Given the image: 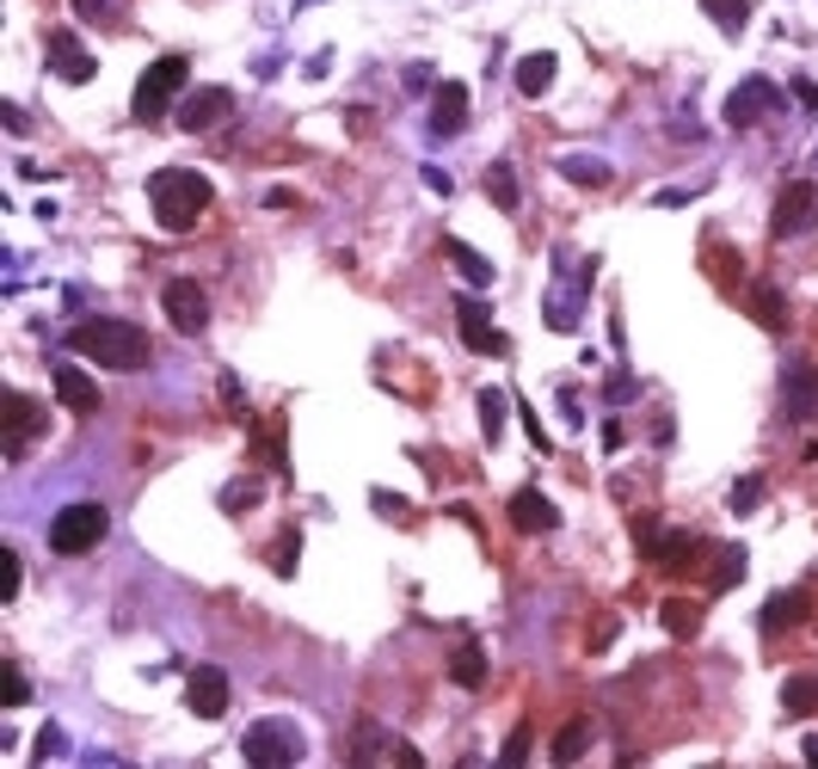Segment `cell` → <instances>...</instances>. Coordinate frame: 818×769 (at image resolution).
I'll return each instance as SVG.
<instances>
[{
	"label": "cell",
	"instance_id": "cell-1",
	"mask_svg": "<svg viewBox=\"0 0 818 769\" xmlns=\"http://www.w3.org/2000/svg\"><path fill=\"white\" fill-rule=\"evenodd\" d=\"M68 351L87 363H106V370H142L154 358L148 332L136 320H111V314H93V320H80V327H68Z\"/></svg>",
	"mask_w": 818,
	"mask_h": 769
},
{
	"label": "cell",
	"instance_id": "cell-2",
	"mask_svg": "<svg viewBox=\"0 0 818 769\" xmlns=\"http://www.w3.org/2000/svg\"><path fill=\"white\" fill-rule=\"evenodd\" d=\"M210 179L191 173V167H160L154 179H148V203H154V222L172 228V234H186L191 222H198L203 210H210Z\"/></svg>",
	"mask_w": 818,
	"mask_h": 769
},
{
	"label": "cell",
	"instance_id": "cell-3",
	"mask_svg": "<svg viewBox=\"0 0 818 769\" xmlns=\"http://www.w3.org/2000/svg\"><path fill=\"white\" fill-rule=\"evenodd\" d=\"M186 80H191V62L186 56H160V62H148V74L136 80V123H160L167 111H179V93H186Z\"/></svg>",
	"mask_w": 818,
	"mask_h": 769
},
{
	"label": "cell",
	"instance_id": "cell-4",
	"mask_svg": "<svg viewBox=\"0 0 818 769\" xmlns=\"http://www.w3.org/2000/svg\"><path fill=\"white\" fill-rule=\"evenodd\" d=\"M240 757H247L252 769H290L308 757V739L290 727V720H252L247 739H240Z\"/></svg>",
	"mask_w": 818,
	"mask_h": 769
},
{
	"label": "cell",
	"instance_id": "cell-5",
	"mask_svg": "<svg viewBox=\"0 0 818 769\" xmlns=\"http://www.w3.org/2000/svg\"><path fill=\"white\" fill-rule=\"evenodd\" d=\"M106 530H111L106 505H93V499L62 505V511H56V523H50V548H56V555H87V548L106 542Z\"/></svg>",
	"mask_w": 818,
	"mask_h": 769
},
{
	"label": "cell",
	"instance_id": "cell-6",
	"mask_svg": "<svg viewBox=\"0 0 818 769\" xmlns=\"http://www.w3.org/2000/svg\"><path fill=\"white\" fill-rule=\"evenodd\" d=\"M812 222H818V186H812V179H788L781 198H776V210H769V234H776V240H800Z\"/></svg>",
	"mask_w": 818,
	"mask_h": 769
},
{
	"label": "cell",
	"instance_id": "cell-7",
	"mask_svg": "<svg viewBox=\"0 0 818 769\" xmlns=\"http://www.w3.org/2000/svg\"><path fill=\"white\" fill-rule=\"evenodd\" d=\"M781 106V93L769 87V74H745L732 93H726V106H720V118H726V130H751L757 118H769V111Z\"/></svg>",
	"mask_w": 818,
	"mask_h": 769
},
{
	"label": "cell",
	"instance_id": "cell-8",
	"mask_svg": "<svg viewBox=\"0 0 818 769\" xmlns=\"http://www.w3.org/2000/svg\"><path fill=\"white\" fill-rule=\"evenodd\" d=\"M160 308H167V320L186 332V339H198V332L210 327V296H203L198 278H172L167 290H160Z\"/></svg>",
	"mask_w": 818,
	"mask_h": 769
},
{
	"label": "cell",
	"instance_id": "cell-9",
	"mask_svg": "<svg viewBox=\"0 0 818 769\" xmlns=\"http://www.w3.org/2000/svg\"><path fill=\"white\" fill-rule=\"evenodd\" d=\"M634 536H640V548H647V555L659 560V567H671V572L696 567V560L708 555V542H701V536H689V530L659 536V523H652V518H640V523H634Z\"/></svg>",
	"mask_w": 818,
	"mask_h": 769
},
{
	"label": "cell",
	"instance_id": "cell-10",
	"mask_svg": "<svg viewBox=\"0 0 818 769\" xmlns=\"http://www.w3.org/2000/svg\"><path fill=\"white\" fill-rule=\"evenodd\" d=\"M456 327H462V346L480 351V358H505V351H511V339L492 327V308L480 302V296H462V302H456Z\"/></svg>",
	"mask_w": 818,
	"mask_h": 769
},
{
	"label": "cell",
	"instance_id": "cell-11",
	"mask_svg": "<svg viewBox=\"0 0 818 769\" xmlns=\"http://www.w3.org/2000/svg\"><path fill=\"white\" fill-rule=\"evenodd\" d=\"M228 696H235V690H228V671H222V665H191V671H186V708L198 720H222L228 715Z\"/></svg>",
	"mask_w": 818,
	"mask_h": 769
},
{
	"label": "cell",
	"instance_id": "cell-12",
	"mask_svg": "<svg viewBox=\"0 0 818 769\" xmlns=\"http://www.w3.org/2000/svg\"><path fill=\"white\" fill-rule=\"evenodd\" d=\"M43 56H50V74L56 80H68V87H87V80L99 74V62H93V50L74 38V31H50L43 38Z\"/></svg>",
	"mask_w": 818,
	"mask_h": 769
},
{
	"label": "cell",
	"instance_id": "cell-13",
	"mask_svg": "<svg viewBox=\"0 0 818 769\" xmlns=\"http://www.w3.org/2000/svg\"><path fill=\"white\" fill-rule=\"evenodd\" d=\"M228 111H235V93H228V87H191L172 118H179V130H186V136H203V130H216Z\"/></svg>",
	"mask_w": 818,
	"mask_h": 769
},
{
	"label": "cell",
	"instance_id": "cell-14",
	"mask_svg": "<svg viewBox=\"0 0 818 769\" xmlns=\"http://www.w3.org/2000/svg\"><path fill=\"white\" fill-rule=\"evenodd\" d=\"M781 412H788L794 425H812L818 419V363L794 358L788 370H781Z\"/></svg>",
	"mask_w": 818,
	"mask_h": 769
},
{
	"label": "cell",
	"instance_id": "cell-15",
	"mask_svg": "<svg viewBox=\"0 0 818 769\" xmlns=\"http://www.w3.org/2000/svg\"><path fill=\"white\" fill-rule=\"evenodd\" d=\"M26 438H43V407L19 388H7V462L26 456Z\"/></svg>",
	"mask_w": 818,
	"mask_h": 769
},
{
	"label": "cell",
	"instance_id": "cell-16",
	"mask_svg": "<svg viewBox=\"0 0 818 769\" xmlns=\"http://www.w3.org/2000/svg\"><path fill=\"white\" fill-rule=\"evenodd\" d=\"M462 123H468V87L462 80H437L431 87V136L449 142V136H462Z\"/></svg>",
	"mask_w": 818,
	"mask_h": 769
},
{
	"label": "cell",
	"instance_id": "cell-17",
	"mask_svg": "<svg viewBox=\"0 0 818 769\" xmlns=\"http://www.w3.org/2000/svg\"><path fill=\"white\" fill-rule=\"evenodd\" d=\"M511 523L529 530V536H548V530H560V505L548 499V492H536V487H517L511 492Z\"/></svg>",
	"mask_w": 818,
	"mask_h": 769
},
{
	"label": "cell",
	"instance_id": "cell-18",
	"mask_svg": "<svg viewBox=\"0 0 818 769\" xmlns=\"http://www.w3.org/2000/svg\"><path fill=\"white\" fill-rule=\"evenodd\" d=\"M757 622H764V635H788V628L812 622V597H806V591H776Z\"/></svg>",
	"mask_w": 818,
	"mask_h": 769
},
{
	"label": "cell",
	"instance_id": "cell-19",
	"mask_svg": "<svg viewBox=\"0 0 818 769\" xmlns=\"http://www.w3.org/2000/svg\"><path fill=\"white\" fill-rule=\"evenodd\" d=\"M56 400H62L68 412H99V388H93V376H80V363H56Z\"/></svg>",
	"mask_w": 818,
	"mask_h": 769
},
{
	"label": "cell",
	"instance_id": "cell-20",
	"mask_svg": "<svg viewBox=\"0 0 818 769\" xmlns=\"http://www.w3.org/2000/svg\"><path fill=\"white\" fill-rule=\"evenodd\" d=\"M555 56H548V50H536V56H523V62H517V93H523V99H541V93H548V87H555Z\"/></svg>",
	"mask_w": 818,
	"mask_h": 769
},
{
	"label": "cell",
	"instance_id": "cell-21",
	"mask_svg": "<svg viewBox=\"0 0 818 769\" xmlns=\"http://www.w3.org/2000/svg\"><path fill=\"white\" fill-rule=\"evenodd\" d=\"M659 622H665V635H671V640H696L701 635V603H689V597H665Z\"/></svg>",
	"mask_w": 818,
	"mask_h": 769
},
{
	"label": "cell",
	"instance_id": "cell-22",
	"mask_svg": "<svg viewBox=\"0 0 818 769\" xmlns=\"http://www.w3.org/2000/svg\"><path fill=\"white\" fill-rule=\"evenodd\" d=\"M781 708H788L794 720L818 715V671H794V677H781Z\"/></svg>",
	"mask_w": 818,
	"mask_h": 769
},
{
	"label": "cell",
	"instance_id": "cell-23",
	"mask_svg": "<svg viewBox=\"0 0 818 769\" xmlns=\"http://www.w3.org/2000/svg\"><path fill=\"white\" fill-rule=\"evenodd\" d=\"M555 167H560V179H572V186H591V191L616 179V173H609V160H603V154H560Z\"/></svg>",
	"mask_w": 818,
	"mask_h": 769
},
{
	"label": "cell",
	"instance_id": "cell-24",
	"mask_svg": "<svg viewBox=\"0 0 818 769\" xmlns=\"http://www.w3.org/2000/svg\"><path fill=\"white\" fill-rule=\"evenodd\" d=\"M745 560H751V555H745V542H726L720 555H714L708 585H714V591H739V585H745Z\"/></svg>",
	"mask_w": 818,
	"mask_h": 769
},
{
	"label": "cell",
	"instance_id": "cell-25",
	"mask_svg": "<svg viewBox=\"0 0 818 769\" xmlns=\"http://www.w3.org/2000/svg\"><path fill=\"white\" fill-rule=\"evenodd\" d=\"M745 302H751V320H757V327H769V332L788 327V302H781V290H769V283H751V296H745Z\"/></svg>",
	"mask_w": 818,
	"mask_h": 769
},
{
	"label": "cell",
	"instance_id": "cell-26",
	"mask_svg": "<svg viewBox=\"0 0 818 769\" xmlns=\"http://www.w3.org/2000/svg\"><path fill=\"white\" fill-rule=\"evenodd\" d=\"M449 677H456L462 690H480V683H487V652H480V647H456V652H449Z\"/></svg>",
	"mask_w": 818,
	"mask_h": 769
},
{
	"label": "cell",
	"instance_id": "cell-27",
	"mask_svg": "<svg viewBox=\"0 0 818 769\" xmlns=\"http://www.w3.org/2000/svg\"><path fill=\"white\" fill-rule=\"evenodd\" d=\"M443 252H449V259H456V271H462V278L475 283V290H487V283H492V266H487V259H480L475 247H468V240H443Z\"/></svg>",
	"mask_w": 818,
	"mask_h": 769
},
{
	"label": "cell",
	"instance_id": "cell-28",
	"mask_svg": "<svg viewBox=\"0 0 818 769\" xmlns=\"http://www.w3.org/2000/svg\"><path fill=\"white\" fill-rule=\"evenodd\" d=\"M701 13H708L714 26L726 31V38H739L745 19H751V0H701Z\"/></svg>",
	"mask_w": 818,
	"mask_h": 769
},
{
	"label": "cell",
	"instance_id": "cell-29",
	"mask_svg": "<svg viewBox=\"0 0 818 769\" xmlns=\"http://www.w3.org/2000/svg\"><path fill=\"white\" fill-rule=\"evenodd\" d=\"M487 198L499 203L505 216L517 210V173H511V160H492V167H487Z\"/></svg>",
	"mask_w": 818,
	"mask_h": 769
},
{
	"label": "cell",
	"instance_id": "cell-30",
	"mask_svg": "<svg viewBox=\"0 0 818 769\" xmlns=\"http://www.w3.org/2000/svg\"><path fill=\"white\" fill-rule=\"evenodd\" d=\"M591 751V720H567V727L555 732V763H572V757Z\"/></svg>",
	"mask_w": 818,
	"mask_h": 769
},
{
	"label": "cell",
	"instance_id": "cell-31",
	"mask_svg": "<svg viewBox=\"0 0 818 769\" xmlns=\"http://www.w3.org/2000/svg\"><path fill=\"white\" fill-rule=\"evenodd\" d=\"M296 567H302V530H283L278 542H271V572H278V579H296Z\"/></svg>",
	"mask_w": 818,
	"mask_h": 769
},
{
	"label": "cell",
	"instance_id": "cell-32",
	"mask_svg": "<svg viewBox=\"0 0 818 769\" xmlns=\"http://www.w3.org/2000/svg\"><path fill=\"white\" fill-rule=\"evenodd\" d=\"M480 438L487 443L505 438V395L499 388H480Z\"/></svg>",
	"mask_w": 818,
	"mask_h": 769
},
{
	"label": "cell",
	"instance_id": "cell-33",
	"mask_svg": "<svg viewBox=\"0 0 818 769\" xmlns=\"http://www.w3.org/2000/svg\"><path fill=\"white\" fill-rule=\"evenodd\" d=\"M757 505H764V475H739V487H732V511L751 518Z\"/></svg>",
	"mask_w": 818,
	"mask_h": 769
},
{
	"label": "cell",
	"instance_id": "cell-34",
	"mask_svg": "<svg viewBox=\"0 0 818 769\" xmlns=\"http://www.w3.org/2000/svg\"><path fill=\"white\" fill-rule=\"evenodd\" d=\"M80 19H93V26H118L123 19V0H74Z\"/></svg>",
	"mask_w": 818,
	"mask_h": 769
},
{
	"label": "cell",
	"instance_id": "cell-35",
	"mask_svg": "<svg viewBox=\"0 0 818 769\" xmlns=\"http://www.w3.org/2000/svg\"><path fill=\"white\" fill-rule=\"evenodd\" d=\"M252 505H259V480H235V487H222V511H252Z\"/></svg>",
	"mask_w": 818,
	"mask_h": 769
},
{
	"label": "cell",
	"instance_id": "cell-36",
	"mask_svg": "<svg viewBox=\"0 0 818 769\" xmlns=\"http://www.w3.org/2000/svg\"><path fill=\"white\" fill-rule=\"evenodd\" d=\"M50 757H68V732L56 727V720L38 732V751H31V763H50Z\"/></svg>",
	"mask_w": 818,
	"mask_h": 769
},
{
	"label": "cell",
	"instance_id": "cell-37",
	"mask_svg": "<svg viewBox=\"0 0 818 769\" xmlns=\"http://www.w3.org/2000/svg\"><path fill=\"white\" fill-rule=\"evenodd\" d=\"M0 702H7V708H26V702H31V683H26V671H19V665H7V683H0Z\"/></svg>",
	"mask_w": 818,
	"mask_h": 769
},
{
	"label": "cell",
	"instance_id": "cell-38",
	"mask_svg": "<svg viewBox=\"0 0 818 769\" xmlns=\"http://www.w3.org/2000/svg\"><path fill=\"white\" fill-rule=\"evenodd\" d=\"M19 572H26V560H19L13 548H7V555H0V597H7V603L19 597Z\"/></svg>",
	"mask_w": 818,
	"mask_h": 769
},
{
	"label": "cell",
	"instance_id": "cell-39",
	"mask_svg": "<svg viewBox=\"0 0 818 769\" xmlns=\"http://www.w3.org/2000/svg\"><path fill=\"white\" fill-rule=\"evenodd\" d=\"M529 757V727H511V739L499 745V763H523Z\"/></svg>",
	"mask_w": 818,
	"mask_h": 769
},
{
	"label": "cell",
	"instance_id": "cell-40",
	"mask_svg": "<svg viewBox=\"0 0 818 769\" xmlns=\"http://www.w3.org/2000/svg\"><path fill=\"white\" fill-rule=\"evenodd\" d=\"M400 87L407 93H425V87H437V74H431V62H412L407 74H400Z\"/></svg>",
	"mask_w": 818,
	"mask_h": 769
},
{
	"label": "cell",
	"instance_id": "cell-41",
	"mask_svg": "<svg viewBox=\"0 0 818 769\" xmlns=\"http://www.w3.org/2000/svg\"><path fill=\"white\" fill-rule=\"evenodd\" d=\"M370 505L382 518H407V499H400V492H370Z\"/></svg>",
	"mask_w": 818,
	"mask_h": 769
},
{
	"label": "cell",
	"instance_id": "cell-42",
	"mask_svg": "<svg viewBox=\"0 0 818 769\" xmlns=\"http://www.w3.org/2000/svg\"><path fill=\"white\" fill-rule=\"evenodd\" d=\"M794 106H806V111H818V80H806V74H794Z\"/></svg>",
	"mask_w": 818,
	"mask_h": 769
},
{
	"label": "cell",
	"instance_id": "cell-43",
	"mask_svg": "<svg viewBox=\"0 0 818 769\" xmlns=\"http://www.w3.org/2000/svg\"><path fill=\"white\" fill-rule=\"evenodd\" d=\"M603 395H609V400H628V395H640V382H634V376H609Z\"/></svg>",
	"mask_w": 818,
	"mask_h": 769
},
{
	"label": "cell",
	"instance_id": "cell-44",
	"mask_svg": "<svg viewBox=\"0 0 818 769\" xmlns=\"http://www.w3.org/2000/svg\"><path fill=\"white\" fill-rule=\"evenodd\" d=\"M609 640H616V616H597V628H591V647H597V652H603V647H609Z\"/></svg>",
	"mask_w": 818,
	"mask_h": 769
},
{
	"label": "cell",
	"instance_id": "cell-45",
	"mask_svg": "<svg viewBox=\"0 0 818 769\" xmlns=\"http://www.w3.org/2000/svg\"><path fill=\"white\" fill-rule=\"evenodd\" d=\"M419 179H425V186H431V191H437V198H449V191H456V186H449V173H443V167H425V173H419Z\"/></svg>",
	"mask_w": 818,
	"mask_h": 769
},
{
	"label": "cell",
	"instance_id": "cell-46",
	"mask_svg": "<svg viewBox=\"0 0 818 769\" xmlns=\"http://www.w3.org/2000/svg\"><path fill=\"white\" fill-rule=\"evenodd\" d=\"M523 431H529V443H536V450H548V431L536 425V412H529V400H523Z\"/></svg>",
	"mask_w": 818,
	"mask_h": 769
},
{
	"label": "cell",
	"instance_id": "cell-47",
	"mask_svg": "<svg viewBox=\"0 0 818 769\" xmlns=\"http://www.w3.org/2000/svg\"><path fill=\"white\" fill-rule=\"evenodd\" d=\"M800 751H806V763H818V732H812V739L800 745Z\"/></svg>",
	"mask_w": 818,
	"mask_h": 769
},
{
	"label": "cell",
	"instance_id": "cell-48",
	"mask_svg": "<svg viewBox=\"0 0 818 769\" xmlns=\"http://www.w3.org/2000/svg\"><path fill=\"white\" fill-rule=\"evenodd\" d=\"M302 7H315V0H302Z\"/></svg>",
	"mask_w": 818,
	"mask_h": 769
}]
</instances>
